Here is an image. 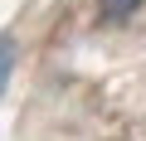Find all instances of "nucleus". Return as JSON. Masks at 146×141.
I'll use <instances>...</instances> for the list:
<instances>
[{
    "label": "nucleus",
    "instance_id": "nucleus-1",
    "mask_svg": "<svg viewBox=\"0 0 146 141\" xmlns=\"http://www.w3.org/2000/svg\"><path fill=\"white\" fill-rule=\"evenodd\" d=\"M141 0H102V20H127Z\"/></svg>",
    "mask_w": 146,
    "mask_h": 141
}]
</instances>
